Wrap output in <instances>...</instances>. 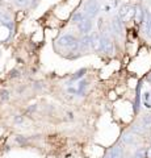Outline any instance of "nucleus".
Masks as SVG:
<instances>
[{
    "label": "nucleus",
    "instance_id": "nucleus-17",
    "mask_svg": "<svg viewBox=\"0 0 151 158\" xmlns=\"http://www.w3.org/2000/svg\"><path fill=\"white\" fill-rule=\"evenodd\" d=\"M146 158H151V146L146 150Z\"/></svg>",
    "mask_w": 151,
    "mask_h": 158
},
{
    "label": "nucleus",
    "instance_id": "nucleus-10",
    "mask_svg": "<svg viewBox=\"0 0 151 158\" xmlns=\"http://www.w3.org/2000/svg\"><path fill=\"white\" fill-rule=\"evenodd\" d=\"M145 12L142 8H141L139 6L138 7H135V13H134V19H135V23L137 24H141L143 21V19H145Z\"/></svg>",
    "mask_w": 151,
    "mask_h": 158
},
{
    "label": "nucleus",
    "instance_id": "nucleus-15",
    "mask_svg": "<svg viewBox=\"0 0 151 158\" xmlns=\"http://www.w3.org/2000/svg\"><path fill=\"white\" fill-rule=\"evenodd\" d=\"M84 73H85V70H84V69H81V70H79V71H77V73L75 74L74 77H72L71 81H76V79H79L80 77H83V74H84Z\"/></svg>",
    "mask_w": 151,
    "mask_h": 158
},
{
    "label": "nucleus",
    "instance_id": "nucleus-5",
    "mask_svg": "<svg viewBox=\"0 0 151 158\" xmlns=\"http://www.w3.org/2000/svg\"><path fill=\"white\" fill-rule=\"evenodd\" d=\"M77 27H79V31L81 33L87 34L88 32H91V29H92V21H91V19L89 17H84L79 24H77Z\"/></svg>",
    "mask_w": 151,
    "mask_h": 158
},
{
    "label": "nucleus",
    "instance_id": "nucleus-7",
    "mask_svg": "<svg viewBox=\"0 0 151 158\" xmlns=\"http://www.w3.org/2000/svg\"><path fill=\"white\" fill-rule=\"evenodd\" d=\"M91 46L95 52H101V37L99 34H93L91 37Z\"/></svg>",
    "mask_w": 151,
    "mask_h": 158
},
{
    "label": "nucleus",
    "instance_id": "nucleus-12",
    "mask_svg": "<svg viewBox=\"0 0 151 158\" xmlns=\"http://www.w3.org/2000/svg\"><path fill=\"white\" fill-rule=\"evenodd\" d=\"M124 141L126 142V144H129V145H133L135 144V137L133 133H125L124 135Z\"/></svg>",
    "mask_w": 151,
    "mask_h": 158
},
{
    "label": "nucleus",
    "instance_id": "nucleus-16",
    "mask_svg": "<svg viewBox=\"0 0 151 158\" xmlns=\"http://www.w3.org/2000/svg\"><path fill=\"white\" fill-rule=\"evenodd\" d=\"M14 2H16V4L18 7H25L26 4L29 3V0H14Z\"/></svg>",
    "mask_w": 151,
    "mask_h": 158
},
{
    "label": "nucleus",
    "instance_id": "nucleus-18",
    "mask_svg": "<svg viewBox=\"0 0 151 158\" xmlns=\"http://www.w3.org/2000/svg\"><path fill=\"white\" fill-rule=\"evenodd\" d=\"M147 79H149V82H151V74L149 75V78H147Z\"/></svg>",
    "mask_w": 151,
    "mask_h": 158
},
{
    "label": "nucleus",
    "instance_id": "nucleus-8",
    "mask_svg": "<svg viewBox=\"0 0 151 158\" xmlns=\"http://www.w3.org/2000/svg\"><path fill=\"white\" fill-rule=\"evenodd\" d=\"M143 24H145V31L146 33L151 37V13L150 12H145V19H143Z\"/></svg>",
    "mask_w": 151,
    "mask_h": 158
},
{
    "label": "nucleus",
    "instance_id": "nucleus-20",
    "mask_svg": "<svg viewBox=\"0 0 151 158\" xmlns=\"http://www.w3.org/2000/svg\"><path fill=\"white\" fill-rule=\"evenodd\" d=\"M150 141H151V138H150Z\"/></svg>",
    "mask_w": 151,
    "mask_h": 158
},
{
    "label": "nucleus",
    "instance_id": "nucleus-1",
    "mask_svg": "<svg viewBox=\"0 0 151 158\" xmlns=\"http://www.w3.org/2000/svg\"><path fill=\"white\" fill-rule=\"evenodd\" d=\"M84 13L85 15V17H89V19H92V17H95L97 13H99V11H100V6H99V3L96 2V0H88L85 4H84Z\"/></svg>",
    "mask_w": 151,
    "mask_h": 158
},
{
    "label": "nucleus",
    "instance_id": "nucleus-6",
    "mask_svg": "<svg viewBox=\"0 0 151 158\" xmlns=\"http://www.w3.org/2000/svg\"><path fill=\"white\" fill-rule=\"evenodd\" d=\"M122 156H124L122 146L117 145L114 148H112V149L108 152V154L105 156V158H122Z\"/></svg>",
    "mask_w": 151,
    "mask_h": 158
},
{
    "label": "nucleus",
    "instance_id": "nucleus-13",
    "mask_svg": "<svg viewBox=\"0 0 151 158\" xmlns=\"http://www.w3.org/2000/svg\"><path fill=\"white\" fill-rule=\"evenodd\" d=\"M84 17H85V15H84V13H81V12H77V13H75L74 16H72V21L79 24V23H80V21H81V20L84 19Z\"/></svg>",
    "mask_w": 151,
    "mask_h": 158
},
{
    "label": "nucleus",
    "instance_id": "nucleus-14",
    "mask_svg": "<svg viewBox=\"0 0 151 158\" xmlns=\"http://www.w3.org/2000/svg\"><path fill=\"white\" fill-rule=\"evenodd\" d=\"M80 45H81L83 48H88V46H91V37H88V36L83 37V38H81V41H80Z\"/></svg>",
    "mask_w": 151,
    "mask_h": 158
},
{
    "label": "nucleus",
    "instance_id": "nucleus-3",
    "mask_svg": "<svg viewBox=\"0 0 151 158\" xmlns=\"http://www.w3.org/2000/svg\"><path fill=\"white\" fill-rule=\"evenodd\" d=\"M58 44H59L61 46H65V48H76L77 41L74 36H71V34H65V36H62L59 40H58Z\"/></svg>",
    "mask_w": 151,
    "mask_h": 158
},
{
    "label": "nucleus",
    "instance_id": "nucleus-4",
    "mask_svg": "<svg viewBox=\"0 0 151 158\" xmlns=\"http://www.w3.org/2000/svg\"><path fill=\"white\" fill-rule=\"evenodd\" d=\"M101 52H104L105 54H112L113 53V42L108 36L101 37Z\"/></svg>",
    "mask_w": 151,
    "mask_h": 158
},
{
    "label": "nucleus",
    "instance_id": "nucleus-9",
    "mask_svg": "<svg viewBox=\"0 0 151 158\" xmlns=\"http://www.w3.org/2000/svg\"><path fill=\"white\" fill-rule=\"evenodd\" d=\"M112 28L116 34H121L122 33V21H121L120 17H116L113 21H112Z\"/></svg>",
    "mask_w": 151,
    "mask_h": 158
},
{
    "label": "nucleus",
    "instance_id": "nucleus-19",
    "mask_svg": "<svg viewBox=\"0 0 151 158\" xmlns=\"http://www.w3.org/2000/svg\"><path fill=\"white\" fill-rule=\"evenodd\" d=\"M130 158H137V157H135V156H134V157H130Z\"/></svg>",
    "mask_w": 151,
    "mask_h": 158
},
{
    "label": "nucleus",
    "instance_id": "nucleus-11",
    "mask_svg": "<svg viewBox=\"0 0 151 158\" xmlns=\"http://www.w3.org/2000/svg\"><path fill=\"white\" fill-rule=\"evenodd\" d=\"M139 125L142 127L145 131L151 129V115H146V116H143L142 118H141V124Z\"/></svg>",
    "mask_w": 151,
    "mask_h": 158
},
{
    "label": "nucleus",
    "instance_id": "nucleus-2",
    "mask_svg": "<svg viewBox=\"0 0 151 158\" xmlns=\"http://www.w3.org/2000/svg\"><path fill=\"white\" fill-rule=\"evenodd\" d=\"M134 13H135V7H131L129 4H126V6H122L120 8L118 17L122 21H130L131 19H134Z\"/></svg>",
    "mask_w": 151,
    "mask_h": 158
}]
</instances>
